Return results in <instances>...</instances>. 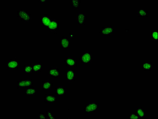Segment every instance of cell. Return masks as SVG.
Here are the masks:
<instances>
[{"instance_id":"1","label":"cell","mask_w":158,"mask_h":119,"mask_svg":"<svg viewBox=\"0 0 158 119\" xmlns=\"http://www.w3.org/2000/svg\"><path fill=\"white\" fill-rule=\"evenodd\" d=\"M99 104L98 102L94 101L87 103L85 105L83 111H84L85 114L90 115L99 111Z\"/></svg>"},{"instance_id":"2","label":"cell","mask_w":158,"mask_h":119,"mask_svg":"<svg viewBox=\"0 0 158 119\" xmlns=\"http://www.w3.org/2000/svg\"><path fill=\"white\" fill-rule=\"evenodd\" d=\"M18 18L23 22L29 23L32 21V16L26 10L21 9L19 10L17 13Z\"/></svg>"},{"instance_id":"3","label":"cell","mask_w":158,"mask_h":119,"mask_svg":"<svg viewBox=\"0 0 158 119\" xmlns=\"http://www.w3.org/2000/svg\"><path fill=\"white\" fill-rule=\"evenodd\" d=\"M81 63L89 64L92 63V54L89 51H83L79 55Z\"/></svg>"},{"instance_id":"4","label":"cell","mask_w":158,"mask_h":119,"mask_svg":"<svg viewBox=\"0 0 158 119\" xmlns=\"http://www.w3.org/2000/svg\"><path fill=\"white\" fill-rule=\"evenodd\" d=\"M20 66V61L17 59H12L6 62L7 70H17Z\"/></svg>"},{"instance_id":"5","label":"cell","mask_w":158,"mask_h":119,"mask_svg":"<svg viewBox=\"0 0 158 119\" xmlns=\"http://www.w3.org/2000/svg\"><path fill=\"white\" fill-rule=\"evenodd\" d=\"M17 86L18 89H26L32 86V80L28 79H20L17 82Z\"/></svg>"},{"instance_id":"6","label":"cell","mask_w":158,"mask_h":119,"mask_svg":"<svg viewBox=\"0 0 158 119\" xmlns=\"http://www.w3.org/2000/svg\"><path fill=\"white\" fill-rule=\"evenodd\" d=\"M114 27L111 25L104 26L100 31L99 33L102 36H111L114 35Z\"/></svg>"},{"instance_id":"7","label":"cell","mask_w":158,"mask_h":119,"mask_svg":"<svg viewBox=\"0 0 158 119\" xmlns=\"http://www.w3.org/2000/svg\"><path fill=\"white\" fill-rule=\"evenodd\" d=\"M51 17L48 14H44L41 16L40 19L41 26L47 29L52 20Z\"/></svg>"},{"instance_id":"8","label":"cell","mask_w":158,"mask_h":119,"mask_svg":"<svg viewBox=\"0 0 158 119\" xmlns=\"http://www.w3.org/2000/svg\"><path fill=\"white\" fill-rule=\"evenodd\" d=\"M76 70L75 69L66 70V79L68 82H74L76 81Z\"/></svg>"},{"instance_id":"9","label":"cell","mask_w":158,"mask_h":119,"mask_svg":"<svg viewBox=\"0 0 158 119\" xmlns=\"http://www.w3.org/2000/svg\"><path fill=\"white\" fill-rule=\"evenodd\" d=\"M48 76L57 78L61 77V70L56 66L51 67L47 71Z\"/></svg>"},{"instance_id":"10","label":"cell","mask_w":158,"mask_h":119,"mask_svg":"<svg viewBox=\"0 0 158 119\" xmlns=\"http://www.w3.org/2000/svg\"><path fill=\"white\" fill-rule=\"evenodd\" d=\"M86 14L85 12H78L76 14V21L77 24L80 26L86 25Z\"/></svg>"},{"instance_id":"11","label":"cell","mask_w":158,"mask_h":119,"mask_svg":"<svg viewBox=\"0 0 158 119\" xmlns=\"http://www.w3.org/2000/svg\"><path fill=\"white\" fill-rule=\"evenodd\" d=\"M47 29L48 31L57 32L59 29V22L58 20L56 19H52Z\"/></svg>"},{"instance_id":"12","label":"cell","mask_w":158,"mask_h":119,"mask_svg":"<svg viewBox=\"0 0 158 119\" xmlns=\"http://www.w3.org/2000/svg\"><path fill=\"white\" fill-rule=\"evenodd\" d=\"M53 86V83L50 79H45L41 82V88L42 90H47L51 89Z\"/></svg>"},{"instance_id":"13","label":"cell","mask_w":158,"mask_h":119,"mask_svg":"<svg viewBox=\"0 0 158 119\" xmlns=\"http://www.w3.org/2000/svg\"><path fill=\"white\" fill-rule=\"evenodd\" d=\"M64 63L67 66L76 67L77 61L73 57H67L64 60Z\"/></svg>"},{"instance_id":"14","label":"cell","mask_w":158,"mask_h":119,"mask_svg":"<svg viewBox=\"0 0 158 119\" xmlns=\"http://www.w3.org/2000/svg\"><path fill=\"white\" fill-rule=\"evenodd\" d=\"M44 102L45 103H56L57 102V97L54 94H45L44 95Z\"/></svg>"},{"instance_id":"15","label":"cell","mask_w":158,"mask_h":119,"mask_svg":"<svg viewBox=\"0 0 158 119\" xmlns=\"http://www.w3.org/2000/svg\"><path fill=\"white\" fill-rule=\"evenodd\" d=\"M70 38L68 37H62L60 39V46L63 48H70Z\"/></svg>"},{"instance_id":"16","label":"cell","mask_w":158,"mask_h":119,"mask_svg":"<svg viewBox=\"0 0 158 119\" xmlns=\"http://www.w3.org/2000/svg\"><path fill=\"white\" fill-rule=\"evenodd\" d=\"M54 91L55 95L59 96H65L67 94L66 89L63 86H59L55 87Z\"/></svg>"},{"instance_id":"17","label":"cell","mask_w":158,"mask_h":119,"mask_svg":"<svg viewBox=\"0 0 158 119\" xmlns=\"http://www.w3.org/2000/svg\"><path fill=\"white\" fill-rule=\"evenodd\" d=\"M38 91V89L36 87L31 86L25 89V95L27 96H34Z\"/></svg>"},{"instance_id":"18","label":"cell","mask_w":158,"mask_h":119,"mask_svg":"<svg viewBox=\"0 0 158 119\" xmlns=\"http://www.w3.org/2000/svg\"><path fill=\"white\" fill-rule=\"evenodd\" d=\"M32 65L33 73H38L41 71L42 70V64L40 62L33 63Z\"/></svg>"},{"instance_id":"19","label":"cell","mask_w":158,"mask_h":119,"mask_svg":"<svg viewBox=\"0 0 158 119\" xmlns=\"http://www.w3.org/2000/svg\"><path fill=\"white\" fill-rule=\"evenodd\" d=\"M153 69V64L149 61H147L142 64V70L145 71H151Z\"/></svg>"},{"instance_id":"20","label":"cell","mask_w":158,"mask_h":119,"mask_svg":"<svg viewBox=\"0 0 158 119\" xmlns=\"http://www.w3.org/2000/svg\"><path fill=\"white\" fill-rule=\"evenodd\" d=\"M81 0H70V5L72 7L73 10L79 9L80 7Z\"/></svg>"},{"instance_id":"21","label":"cell","mask_w":158,"mask_h":119,"mask_svg":"<svg viewBox=\"0 0 158 119\" xmlns=\"http://www.w3.org/2000/svg\"><path fill=\"white\" fill-rule=\"evenodd\" d=\"M22 70L24 73H33L32 63H26L23 66Z\"/></svg>"},{"instance_id":"22","label":"cell","mask_w":158,"mask_h":119,"mask_svg":"<svg viewBox=\"0 0 158 119\" xmlns=\"http://www.w3.org/2000/svg\"><path fill=\"white\" fill-rule=\"evenodd\" d=\"M139 117L145 118L146 117V112L142 107H137L136 113Z\"/></svg>"},{"instance_id":"23","label":"cell","mask_w":158,"mask_h":119,"mask_svg":"<svg viewBox=\"0 0 158 119\" xmlns=\"http://www.w3.org/2000/svg\"><path fill=\"white\" fill-rule=\"evenodd\" d=\"M148 11L145 9H139L136 11V14L139 18L147 17Z\"/></svg>"},{"instance_id":"24","label":"cell","mask_w":158,"mask_h":119,"mask_svg":"<svg viewBox=\"0 0 158 119\" xmlns=\"http://www.w3.org/2000/svg\"><path fill=\"white\" fill-rule=\"evenodd\" d=\"M152 37V41L153 42L158 41V32L157 31H152L151 32Z\"/></svg>"},{"instance_id":"25","label":"cell","mask_w":158,"mask_h":119,"mask_svg":"<svg viewBox=\"0 0 158 119\" xmlns=\"http://www.w3.org/2000/svg\"><path fill=\"white\" fill-rule=\"evenodd\" d=\"M46 115L47 119H56L57 118L54 115L51 110L47 111L46 112Z\"/></svg>"},{"instance_id":"26","label":"cell","mask_w":158,"mask_h":119,"mask_svg":"<svg viewBox=\"0 0 158 119\" xmlns=\"http://www.w3.org/2000/svg\"><path fill=\"white\" fill-rule=\"evenodd\" d=\"M128 118L129 119H139L140 118L139 117L137 114L134 112H130V113H129V115H128Z\"/></svg>"},{"instance_id":"27","label":"cell","mask_w":158,"mask_h":119,"mask_svg":"<svg viewBox=\"0 0 158 119\" xmlns=\"http://www.w3.org/2000/svg\"><path fill=\"white\" fill-rule=\"evenodd\" d=\"M38 118L40 119H47L46 115L44 114V113H39L38 115Z\"/></svg>"},{"instance_id":"28","label":"cell","mask_w":158,"mask_h":119,"mask_svg":"<svg viewBox=\"0 0 158 119\" xmlns=\"http://www.w3.org/2000/svg\"><path fill=\"white\" fill-rule=\"evenodd\" d=\"M48 1L47 0H39L38 1L39 3H47Z\"/></svg>"},{"instance_id":"29","label":"cell","mask_w":158,"mask_h":119,"mask_svg":"<svg viewBox=\"0 0 158 119\" xmlns=\"http://www.w3.org/2000/svg\"><path fill=\"white\" fill-rule=\"evenodd\" d=\"M69 36H70V38H73V34L72 33H70V34Z\"/></svg>"}]
</instances>
